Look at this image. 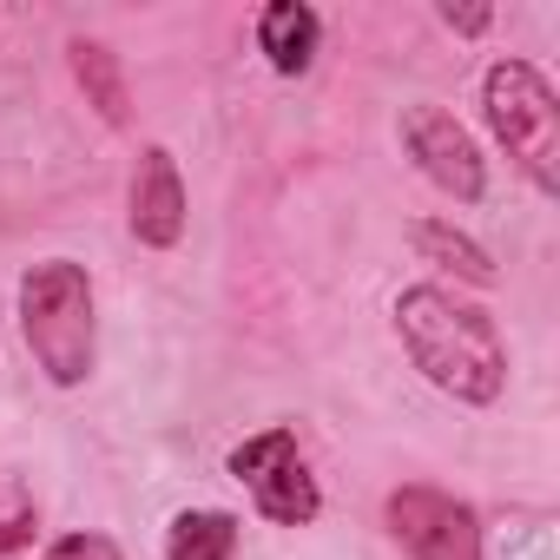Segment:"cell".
I'll list each match as a JSON object with an SVG mask.
<instances>
[{
	"mask_svg": "<svg viewBox=\"0 0 560 560\" xmlns=\"http://www.w3.org/2000/svg\"><path fill=\"white\" fill-rule=\"evenodd\" d=\"M396 330H402V350L409 363L455 402H501L508 389V350H501V330L481 304H462L455 291L442 284H416L396 298Z\"/></svg>",
	"mask_w": 560,
	"mask_h": 560,
	"instance_id": "1",
	"label": "cell"
},
{
	"mask_svg": "<svg viewBox=\"0 0 560 560\" xmlns=\"http://www.w3.org/2000/svg\"><path fill=\"white\" fill-rule=\"evenodd\" d=\"M21 337L47 383L80 389L100 357V317H93V284L73 257H47L21 277Z\"/></svg>",
	"mask_w": 560,
	"mask_h": 560,
	"instance_id": "2",
	"label": "cell"
},
{
	"mask_svg": "<svg viewBox=\"0 0 560 560\" xmlns=\"http://www.w3.org/2000/svg\"><path fill=\"white\" fill-rule=\"evenodd\" d=\"M481 106L494 139L508 145V159L534 178V191H560V100L540 80V67L527 60H494L481 80Z\"/></svg>",
	"mask_w": 560,
	"mask_h": 560,
	"instance_id": "3",
	"label": "cell"
},
{
	"mask_svg": "<svg viewBox=\"0 0 560 560\" xmlns=\"http://www.w3.org/2000/svg\"><path fill=\"white\" fill-rule=\"evenodd\" d=\"M224 468L250 488L257 514H264V521H277V527H311V521H317V508H324L317 475L304 468V455H298V435H291V429H264V435L237 442Z\"/></svg>",
	"mask_w": 560,
	"mask_h": 560,
	"instance_id": "4",
	"label": "cell"
},
{
	"mask_svg": "<svg viewBox=\"0 0 560 560\" xmlns=\"http://www.w3.org/2000/svg\"><path fill=\"white\" fill-rule=\"evenodd\" d=\"M383 521H389V540L409 553V560H481V521L468 501L442 494V488H396L383 501Z\"/></svg>",
	"mask_w": 560,
	"mask_h": 560,
	"instance_id": "5",
	"label": "cell"
},
{
	"mask_svg": "<svg viewBox=\"0 0 560 560\" xmlns=\"http://www.w3.org/2000/svg\"><path fill=\"white\" fill-rule=\"evenodd\" d=\"M402 145H409V159H416V165H422L448 198L475 205V198L488 191L481 145L462 132V119H455V113H442V106H402Z\"/></svg>",
	"mask_w": 560,
	"mask_h": 560,
	"instance_id": "6",
	"label": "cell"
},
{
	"mask_svg": "<svg viewBox=\"0 0 560 560\" xmlns=\"http://www.w3.org/2000/svg\"><path fill=\"white\" fill-rule=\"evenodd\" d=\"M132 237L152 244V250H172L185 237V178H178V159L165 145H145L139 152V172H132Z\"/></svg>",
	"mask_w": 560,
	"mask_h": 560,
	"instance_id": "7",
	"label": "cell"
},
{
	"mask_svg": "<svg viewBox=\"0 0 560 560\" xmlns=\"http://www.w3.org/2000/svg\"><path fill=\"white\" fill-rule=\"evenodd\" d=\"M317 40H324V27H317V14L304 0H270L257 14V47H264V60L277 73H304L317 60Z\"/></svg>",
	"mask_w": 560,
	"mask_h": 560,
	"instance_id": "8",
	"label": "cell"
},
{
	"mask_svg": "<svg viewBox=\"0 0 560 560\" xmlns=\"http://www.w3.org/2000/svg\"><path fill=\"white\" fill-rule=\"evenodd\" d=\"M237 553V514L224 508H185L165 527V560H231Z\"/></svg>",
	"mask_w": 560,
	"mask_h": 560,
	"instance_id": "9",
	"label": "cell"
},
{
	"mask_svg": "<svg viewBox=\"0 0 560 560\" xmlns=\"http://www.w3.org/2000/svg\"><path fill=\"white\" fill-rule=\"evenodd\" d=\"M67 60H73V80H80L86 106H100L106 126H126V73H119V54L100 47V40H73Z\"/></svg>",
	"mask_w": 560,
	"mask_h": 560,
	"instance_id": "10",
	"label": "cell"
},
{
	"mask_svg": "<svg viewBox=\"0 0 560 560\" xmlns=\"http://www.w3.org/2000/svg\"><path fill=\"white\" fill-rule=\"evenodd\" d=\"M409 237H416V250H422L429 264L455 270L462 284H494V257H488L475 237H462V231H448V224H435V218H422Z\"/></svg>",
	"mask_w": 560,
	"mask_h": 560,
	"instance_id": "11",
	"label": "cell"
},
{
	"mask_svg": "<svg viewBox=\"0 0 560 560\" xmlns=\"http://www.w3.org/2000/svg\"><path fill=\"white\" fill-rule=\"evenodd\" d=\"M47 560H126L106 534H67V540H54L47 547Z\"/></svg>",
	"mask_w": 560,
	"mask_h": 560,
	"instance_id": "12",
	"label": "cell"
},
{
	"mask_svg": "<svg viewBox=\"0 0 560 560\" xmlns=\"http://www.w3.org/2000/svg\"><path fill=\"white\" fill-rule=\"evenodd\" d=\"M442 27H455V34H481V27H488V8H455V0H442Z\"/></svg>",
	"mask_w": 560,
	"mask_h": 560,
	"instance_id": "13",
	"label": "cell"
},
{
	"mask_svg": "<svg viewBox=\"0 0 560 560\" xmlns=\"http://www.w3.org/2000/svg\"><path fill=\"white\" fill-rule=\"evenodd\" d=\"M34 534V514H21V521H8V527H0V553H8V547H21Z\"/></svg>",
	"mask_w": 560,
	"mask_h": 560,
	"instance_id": "14",
	"label": "cell"
}]
</instances>
